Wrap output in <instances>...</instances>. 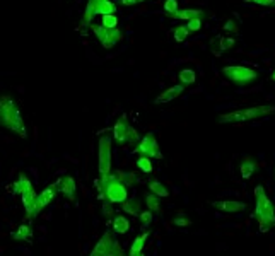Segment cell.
<instances>
[{"label": "cell", "mask_w": 275, "mask_h": 256, "mask_svg": "<svg viewBox=\"0 0 275 256\" xmlns=\"http://www.w3.org/2000/svg\"><path fill=\"white\" fill-rule=\"evenodd\" d=\"M113 139L117 140L120 146H137L140 140V135L137 132V128H133L130 125L128 114H121L117 120L113 127Z\"/></svg>", "instance_id": "8992f818"}, {"label": "cell", "mask_w": 275, "mask_h": 256, "mask_svg": "<svg viewBox=\"0 0 275 256\" xmlns=\"http://www.w3.org/2000/svg\"><path fill=\"white\" fill-rule=\"evenodd\" d=\"M185 92V85L181 84H176V85H171L169 89H166L164 92H161V94L157 96V98L154 99V105H162V103H171L174 101L176 98H180L181 94Z\"/></svg>", "instance_id": "2e32d148"}, {"label": "cell", "mask_w": 275, "mask_h": 256, "mask_svg": "<svg viewBox=\"0 0 275 256\" xmlns=\"http://www.w3.org/2000/svg\"><path fill=\"white\" fill-rule=\"evenodd\" d=\"M244 2H251V0H244Z\"/></svg>", "instance_id": "60d3db41"}, {"label": "cell", "mask_w": 275, "mask_h": 256, "mask_svg": "<svg viewBox=\"0 0 275 256\" xmlns=\"http://www.w3.org/2000/svg\"><path fill=\"white\" fill-rule=\"evenodd\" d=\"M137 256H146V255H144V253H139V255H137Z\"/></svg>", "instance_id": "ab89813d"}, {"label": "cell", "mask_w": 275, "mask_h": 256, "mask_svg": "<svg viewBox=\"0 0 275 256\" xmlns=\"http://www.w3.org/2000/svg\"><path fill=\"white\" fill-rule=\"evenodd\" d=\"M36 196H38V193L35 191V188H28L26 191L21 193V202H22V207H24L26 210V215H28L29 222H33L36 219L35 215V202H36Z\"/></svg>", "instance_id": "4fadbf2b"}, {"label": "cell", "mask_w": 275, "mask_h": 256, "mask_svg": "<svg viewBox=\"0 0 275 256\" xmlns=\"http://www.w3.org/2000/svg\"><path fill=\"white\" fill-rule=\"evenodd\" d=\"M89 256H127V255H125V250L121 248L120 241L115 237L113 232L106 231L105 234L99 237V241L91 250Z\"/></svg>", "instance_id": "52a82bcc"}, {"label": "cell", "mask_w": 275, "mask_h": 256, "mask_svg": "<svg viewBox=\"0 0 275 256\" xmlns=\"http://www.w3.org/2000/svg\"><path fill=\"white\" fill-rule=\"evenodd\" d=\"M256 169H258V164H256L253 159L244 157L243 162H241V166H239V174L243 180H250V178L256 173Z\"/></svg>", "instance_id": "ac0fdd59"}, {"label": "cell", "mask_w": 275, "mask_h": 256, "mask_svg": "<svg viewBox=\"0 0 275 256\" xmlns=\"http://www.w3.org/2000/svg\"><path fill=\"white\" fill-rule=\"evenodd\" d=\"M174 225H178V227H188V225H192V220L187 217H183V215H180V217H176L173 220Z\"/></svg>", "instance_id": "e575fe53"}, {"label": "cell", "mask_w": 275, "mask_h": 256, "mask_svg": "<svg viewBox=\"0 0 275 256\" xmlns=\"http://www.w3.org/2000/svg\"><path fill=\"white\" fill-rule=\"evenodd\" d=\"M274 176H275V169H274Z\"/></svg>", "instance_id": "b9f144b4"}, {"label": "cell", "mask_w": 275, "mask_h": 256, "mask_svg": "<svg viewBox=\"0 0 275 256\" xmlns=\"http://www.w3.org/2000/svg\"><path fill=\"white\" fill-rule=\"evenodd\" d=\"M111 140L110 135H101L98 140V171L99 178L111 173Z\"/></svg>", "instance_id": "30bf717a"}, {"label": "cell", "mask_w": 275, "mask_h": 256, "mask_svg": "<svg viewBox=\"0 0 275 256\" xmlns=\"http://www.w3.org/2000/svg\"><path fill=\"white\" fill-rule=\"evenodd\" d=\"M251 2L262 7H275V0H251Z\"/></svg>", "instance_id": "74e56055"}, {"label": "cell", "mask_w": 275, "mask_h": 256, "mask_svg": "<svg viewBox=\"0 0 275 256\" xmlns=\"http://www.w3.org/2000/svg\"><path fill=\"white\" fill-rule=\"evenodd\" d=\"M111 227H113V232H117V234H127L130 231V222L125 215H118L111 222Z\"/></svg>", "instance_id": "7402d4cb"}, {"label": "cell", "mask_w": 275, "mask_h": 256, "mask_svg": "<svg viewBox=\"0 0 275 256\" xmlns=\"http://www.w3.org/2000/svg\"><path fill=\"white\" fill-rule=\"evenodd\" d=\"M272 111H275V106H270V105L244 108V110H236V111H231V113L219 114L217 123L219 125L246 123V121H253V120H258V118H262V116H267V114H270Z\"/></svg>", "instance_id": "277c9868"}, {"label": "cell", "mask_w": 275, "mask_h": 256, "mask_svg": "<svg viewBox=\"0 0 275 256\" xmlns=\"http://www.w3.org/2000/svg\"><path fill=\"white\" fill-rule=\"evenodd\" d=\"M188 35H190V31H188L185 24L174 28V31H173V38H174V41H176V43H183L185 39L188 38Z\"/></svg>", "instance_id": "f1b7e54d"}, {"label": "cell", "mask_w": 275, "mask_h": 256, "mask_svg": "<svg viewBox=\"0 0 275 256\" xmlns=\"http://www.w3.org/2000/svg\"><path fill=\"white\" fill-rule=\"evenodd\" d=\"M58 191H60L65 198H69L70 202H76V196H77L76 180H74L72 176H69V174L60 178V180H58Z\"/></svg>", "instance_id": "5bb4252c"}, {"label": "cell", "mask_w": 275, "mask_h": 256, "mask_svg": "<svg viewBox=\"0 0 275 256\" xmlns=\"http://www.w3.org/2000/svg\"><path fill=\"white\" fill-rule=\"evenodd\" d=\"M121 209H123L125 214L133 215V217H139V214L142 212V203H140L137 198H130L128 196V198L121 203Z\"/></svg>", "instance_id": "ffe728a7"}, {"label": "cell", "mask_w": 275, "mask_h": 256, "mask_svg": "<svg viewBox=\"0 0 275 256\" xmlns=\"http://www.w3.org/2000/svg\"><path fill=\"white\" fill-rule=\"evenodd\" d=\"M176 10H178V0H166L164 2V14L166 16L176 12Z\"/></svg>", "instance_id": "836d02e7"}, {"label": "cell", "mask_w": 275, "mask_h": 256, "mask_svg": "<svg viewBox=\"0 0 275 256\" xmlns=\"http://www.w3.org/2000/svg\"><path fill=\"white\" fill-rule=\"evenodd\" d=\"M147 237H149V232H142V234H139L133 239V243H132V246H130V251H128V256H137L139 253H142V250H144V246H146V241H147Z\"/></svg>", "instance_id": "603a6c76"}, {"label": "cell", "mask_w": 275, "mask_h": 256, "mask_svg": "<svg viewBox=\"0 0 275 256\" xmlns=\"http://www.w3.org/2000/svg\"><path fill=\"white\" fill-rule=\"evenodd\" d=\"M12 239L14 241H24V243L33 241V227H31V224H21L19 227L16 229V232H12Z\"/></svg>", "instance_id": "d6986e66"}, {"label": "cell", "mask_w": 275, "mask_h": 256, "mask_svg": "<svg viewBox=\"0 0 275 256\" xmlns=\"http://www.w3.org/2000/svg\"><path fill=\"white\" fill-rule=\"evenodd\" d=\"M212 207L217 210H222L226 214H239L246 210V203L237 202V200H221V202H212Z\"/></svg>", "instance_id": "9a60e30c"}, {"label": "cell", "mask_w": 275, "mask_h": 256, "mask_svg": "<svg viewBox=\"0 0 275 256\" xmlns=\"http://www.w3.org/2000/svg\"><path fill=\"white\" fill-rule=\"evenodd\" d=\"M146 205H147V210H151L152 214L161 212V202H159L157 196L152 195V193H147L146 195Z\"/></svg>", "instance_id": "4316f807"}, {"label": "cell", "mask_w": 275, "mask_h": 256, "mask_svg": "<svg viewBox=\"0 0 275 256\" xmlns=\"http://www.w3.org/2000/svg\"><path fill=\"white\" fill-rule=\"evenodd\" d=\"M236 46V39L233 38V36H226V38H221L219 39V50L215 51V55H221L222 51H228L231 50V48Z\"/></svg>", "instance_id": "83f0119b"}, {"label": "cell", "mask_w": 275, "mask_h": 256, "mask_svg": "<svg viewBox=\"0 0 275 256\" xmlns=\"http://www.w3.org/2000/svg\"><path fill=\"white\" fill-rule=\"evenodd\" d=\"M117 12L118 7L113 0H87L82 19H80V29L91 28L96 16H108V14H115L117 16Z\"/></svg>", "instance_id": "5b68a950"}, {"label": "cell", "mask_w": 275, "mask_h": 256, "mask_svg": "<svg viewBox=\"0 0 275 256\" xmlns=\"http://www.w3.org/2000/svg\"><path fill=\"white\" fill-rule=\"evenodd\" d=\"M255 217L260 224V231L269 232L275 225V205L262 184L255 186Z\"/></svg>", "instance_id": "7a4b0ae2"}, {"label": "cell", "mask_w": 275, "mask_h": 256, "mask_svg": "<svg viewBox=\"0 0 275 256\" xmlns=\"http://www.w3.org/2000/svg\"><path fill=\"white\" fill-rule=\"evenodd\" d=\"M178 80H180L181 85L187 87V85H192L193 82H195L196 75L192 69H183V70H180V73H178Z\"/></svg>", "instance_id": "d4e9b609"}, {"label": "cell", "mask_w": 275, "mask_h": 256, "mask_svg": "<svg viewBox=\"0 0 275 256\" xmlns=\"http://www.w3.org/2000/svg\"><path fill=\"white\" fill-rule=\"evenodd\" d=\"M91 29L105 50H110V48L117 46V44L123 39V31H121L120 28L110 29L101 24H91Z\"/></svg>", "instance_id": "9c48e42d"}, {"label": "cell", "mask_w": 275, "mask_h": 256, "mask_svg": "<svg viewBox=\"0 0 275 256\" xmlns=\"http://www.w3.org/2000/svg\"><path fill=\"white\" fill-rule=\"evenodd\" d=\"M135 152L139 155H144V157H149V159H162L161 147H159L157 137L154 133H146L139 140V144H137Z\"/></svg>", "instance_id": "8fae6325"}, {"label": "cell", "mask_w": 275, "mask_h": 256, "mask_svg": "<svg viewBox=\"0 0 275 256\" xmlns=\"http://www.w3.org/2000/svg\"><path fill=\"white\" fill-rule=\"evenodd\" d=\"M137 168H139L142 173L146 174H151L152 171H154V166H152V161L149 157H144V155H140L139 159H137Z\"/></svg>", "instance_id": "f546056e"}, {"label": "cell", "mask_w": 275, "mask_h": 256, "mask_svg": "<svg viewBox=\"0 0 275 256\" xmlns=\"http://www.w3.org/2000/svg\"><path fill=\"white\" fill-rule=\"evenodd\" d=\"M272 80H275V72L272 73Z\"/></svg>", "instance_id": "f35d334b"}, {"label": "cell", "mask_w": 275, "mask_h": 256, "mask_svg": "<svg viewBox=\"0 0 275 256\" xmlns=\"http://www.w3.org/2000/svg\"><path fill=\"white\" fill-rule=\"evenodd\" d=\"M224 31L234 33V35H236V33L239 31V28H237L236 21H233V19H228V21H226V22H224Z\"/></svg>", "instance_id": "d590c367"}, {"label": "cell", "mask_w": 275, "mask_h": 256, "mask_svg": "<svg viewBox=\"0 0 275 256\" xmlns=\"http://www.w3.org/2000/svg\"><path fill=\"white\" fill-rule=\"evenodd\" d=\"M58 193V181L57 183H51L50 186H46L44 190L39 193L38 196H36V202H35V215H38L41 210L46 209L48 205H50L51 202L55 200V196H57Z\"/></svg>", "instance_id": "7c38bea8"}, {"label": "cell", "mask_w": 275, "mask_h": 256, "mask_svg": "<svg viewBox=\"0 0 275 256\" xmlns=\"http://www.w3.org/2000/svg\"><path fill=\"white\" fill-rule=\"evenodd\" d=\"M187 29L190 33H196V31H200V28H202V19L200 17H195V19H190V21H187Z\"/></svg>", "instance_id": "d6a6232c"}, {"label": "cell", "mask_w": 275, "mask_h": 256, "mask_svg": "<svg viewBox=\"0 0 275 256\" xmlns=\"http://www.w3.org/2000/svg\"><path fill=\"white\" fill-rule=\"evenodd\" d=\"M99 198L106 200V203L115 205V203H123L128 198V188L117 178L115 173H110L106 176L98 180Z\"/></svg>", "instance_id": "3957f363"}, {"label": "cell", "mask_w": 275, "mask_h": 256, "mask_svg": "<svg viewBox=\"0 0 275 256\" xmlns=\"http://www.w3.org/2000/svg\"><path fill=\"white\" fill-rule=\"evenodd\" d=\"M146 2V0H117V5L120 3V5H127V7H132V5H137V3H142Z\"/></svg>", "instance_id": "8d00e7d4"}, {"label": "cell", "mask_w": 275, "mask_h": 256, "mask_svg": "<svg viewBox=\"0 0 275 256\" xmlns=\"http://www.w3.org/2000/svg\"><path fill=\"white\" fill-rule=\"evenodd\" d=\"M205 16V10L202 9H178L176 12L169 14L168 17L171 19H180V21H190V19H195V17H202Z\"/></svg>", "instance_id": "e0dca14e"}, {"label": "cell", "mask_w": 275, "mask_h": 256, "mask_svg": "<svg viewBox=\"0 0 275 256\" xmlns=\"http://www.w3.org/2000/svg\"><path fill=\"white\" fill-rule=\"evenodd\" d=\"M0 127L16 133L21 139H28V128L22 113L14 98H10L9 94L0 96Z\"/></svg>", "instance_id": "6da1fadb"}, {"label": "cell", "mask_w": 275, "mask_h": 256, "mask_svg": "<svg viewBox=\"0 0 275 256\" xmlns=\"http://www.w3.org/2000/svg\"><path fill=\"white\" fill-rule=\"evenodd\" d=\"M149 190H151L152 195H156L157 198H168L169 190L164 183H161L159 180H151L149 181Z\"/></svg>", "instance_id": "44dd1931"}, {"label": "cell", "mask_w": 275, "mask_h": 256, "mask_svg": "<svg viewBox=\"0 0 275 256\" xmlns=\"http://www.w3.org/2000/svg\"><path fill=\"white\" fill-rule=\"evenodd\" d=\"M33 183L28 180V176L26 174H19V178L16 180V183H14V193H17V195H21L22 191H26L28 188H31Z\"/></svg>", "instance_id": "484cf974"}, {"label": "cell", "mask_w": 275, "mask_h": 256, "mask_svg": "<svg viewBox=\"0 0 275 256\" xmlns=\"http://www.w3.org/2000/svg\"><path fill=\"white\" fill-rule=\"evenodd\" d=\"M115 174H117V178L127 188H132V186H135V184L139 183V180H137V174L135 173H128V171H117Z\"/></svg>", "instance_id": "cb8c5ba5"}, {"label": "cell", "mask_w": 275, "mask_h": 256, "mask_svg": "<svg viewBox=\"0 0 275 256\" xmlns=\"http://www.w3.org/2000/svg\"><path fill=\"white\" fill-rule=\"evenodd\" d=\"M152 219H154V214H152L151 210H142V212L139 214V220H140V224H142V227L151 225Z\"/></svg>", "instance_id": "1f68e13d"}, {"label": "cell", "mask_w": 275, "mask_h": 256, "mask_svg": "<svg viewBox=\"0 0 275 256\" xmlns=\"http://www.w3.org/2000/svg\"><path fill=\"white\" fill-rule=\"evenodd\" d=\"M222 73L226 75V79H229L236 85H248L255 82L256 77H258L256 70L244 65H228L222 69Z\"/></svg>", "instance_id": "ba28073f"}, {"label": "cell", "mask_w": 275, "mask_h": 256, "mask_svg": "<svg viewBox=\"0 0 275 256\" xmlns=\"http://www.w3.org/2000/svg\"><path fill=\"white\" fill-rule=\"evenodd\" d=\"M101 26L110 29L118 28V17L115 14H108V16H101Z\"/></svg>", "instance_id": "4dcf8cb0"}]
</instances>
